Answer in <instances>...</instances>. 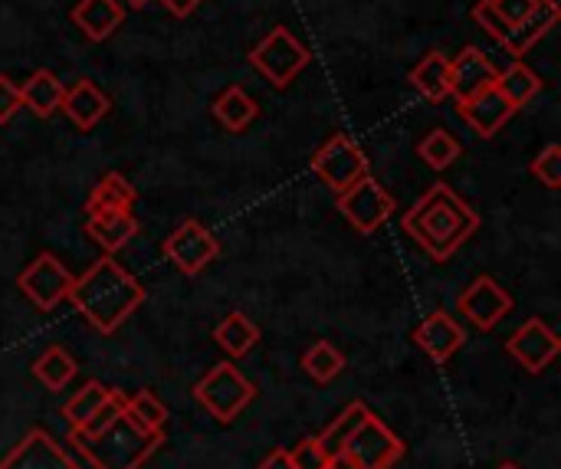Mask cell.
I'll return each mask as SVG.
<instances>
[{
	"label": "cell",
	"instance_id": "40",
	"mask_svg": "<svg viewBox=\"0 0 561 469\" xmlns=\"http://www.w3.org/2000/svg\"><path fill=\"white\" fill-rule=\"evenodd\" d=\"M125 3H128V7H135V10H141V7H148L151 0H125Z\"/></svg>",
	"mask_w": 561,
	"mask_h": 469
},
{
	"label": "cell",
	"instance_id": "39",
	"mask_svg": "<svg viewBox=\"0 0 561 469\" xmlns=\"http://www.w3.org/2000/svg\"><path fill=\"white\" fill-rule=\"evenodd\" d=\"M332 469H358L352 460H345V457H339L335 464H332Z\"/></svg>",
	"mask_w": 561,
	"mask_h": 469
},
{
	"label": "cell",
	"instance_id": "4",
	"mask_svg": "<svg viewBox=\"0 0 561 469\" xmlns=\"http://www.w3.org/2000/svg\"><path fill=\"white\" fill-rule=\"evenodd\" d=\"M194 398L207 408V414L220 424H233L256 398V385L247 381L230 362L214 365L197 385H194Z\"/></svg>",
	"mask_w": 561,
	"mask_h": 469
},
{
	"label": "cell",
	"instance_id": "37",
	"mask_svg": "<svg viewBox=\"0 0 561 469\" xmlns=\"http://www.w3.org/2000/svg\"><path fill=\"white\" fill-rule=\"evenodd\" d=\"M171 16H178V20H184V16H191L204 0H158Z\"/></svg>",
	"mask_w": 561,
	"mask_h": 469
},
{
	"label": "cell",
	"instance_id": "33",
	"mask_svg": "<svg viewBox=\"0 0 561 469\" xmlns=\"http://www.w3.org/2000/svg\"><path fill=\"white\" fill-rule=\"evenodd\" d=\"M486 3H490V10L510 26V36H513V30H516L523 20H529L546 0H486ZM510 36H506V43H510ZM506 43H503V46H506Z\"/></svg>",
	"mask_w": 561,
	"mask_h": 469
},
{
	"label": "cell",
	"instance_id": "24",
	"mask_svg": "<svg viewBox=\"0 0 561 469\" xmlns=\"http://www.w3.org/2000/svg\"><path fill=\"white\" fill-rule=\"evenodd\" d=\"M447 69H450V59H447L440 49H431V53L411 69V85H414L424 99L444 102V99L450 95V89H447Z\"/></svg>",
	"mask_w": 561,
	"mask_h": 469
},
{
	"label": "cell",
	"instance_id": "8",
	"mask_svg": "<svg viewBox=\"0 0 561 469\" xmlns=\"http://www.w3.org/2000/svg\"><path fill=\"white\" fill-rule=\"evenodd\" d=\"M342 457L352 460L358 469H391L404 457V441L375 414H368L365 424L352 434Z\"/></svg>",
	"mask_w": 561,
	"mask_h": 469
},
{
	"label": "cell",
	"instance_id": "3",
	"mask_svg": "<svg viewBox=\"0 0 561 469\" xmlns=\"http://www.w3.org/2000/svg\"><path fill=\"white\" fill-rule=\"evenodd\" d=\"M401 227L431 260L444 263L477 233L480 214L450 184H434L404 214Z\"/></svg>",
	"mask_w": 561,
	"mask_h": 469
},
{
	"label": "cell",
	"instance_id": "9",
	"mask_svg": "<svg viewBox=\"0 0 561 469\" xmlns=\"http://www.w3.org/2000/svg\"><path fill=\"white\" fill-rule=\"evenodd\" d=\"M72 279H76V276H72L53 253H39V256L16 276V286H20V293H23L39 312H49V309H56V306L69 296Z\"/></svg>",
	"mask_w": 561,
	"mask_h": 469
},
{
	"label": "cell",
	"instance_id": "28",
	"mask_svg": "<svg viewBox=\"0 0 561 469\" xmlns=\"http://www.w3.org/2000/svg\"><path fill=\"white\" fill-rule=\"evenodd\" d=\"M76 358L66 352V348H59V345H49L36 362H33V378L43 385V388H49V391H62L72 378H76Z\"/></svg>",
	"mask_w": 561,
	"mask_h": 469
},
{
	"label": "cell",
	"instance_id": "21",
	"mask_svg": "<svg viewBox=\"0 0 561 469\" xmlns=\"http://www.w3.org/2000/svg\"><path fill=\"white\" fill-rule=\"evenodd\" d=\"M210 112H214V118H217L227 131L240 135V131H247V128L256 122L260 105H256V99H253L247 89H240V85H227V89L214 99Z\"/></svg>",
	"mask_w": 561,
	"mask_h": 469
},
{
	"label": "cell",
	"instance_id": "15",
	"mask_svg": "<svg viewBox=\"0 0 561 469\" xmlns=\"http://www.w3.org/2000/svg\"><path fill=\"white\" fill-rule=\"evenodd\" d=\"M496 66L493 59L480 49V46H463L457 53V59H450V69H447V89L457 102L477 95L480 89L493 85L496 82Z\"/></svg>",
	"mask_w": 561,
	"mask_h": 469
},
{
	"label": "cell",
	"instance_id": "10",
	"mask_svg": "<svg viewBox=\"0 0 561 469\" xmlns=\"http://www.w3.org/2000/svg\"><path fill=\"white\" fill-rule=\"evenodd\" d=\"M164 256L187 276L204 273L217 256H220V240L201 224V220H184L168 240H164Z\"/></svg>",
	"mask_w": 561,
	"mask_h": 469
},
{
	"label": "cell",
	"instance_id": "38",
	"mask_svg": "<svg viewBox=\"0 0 561 469\" xmlns=\"http://www.w3.org/2000/svg\"><path fill=\"white\" fill-rule=\"evenodd\" d=\"M260 469H293L289 450H273V454L260 464Z\"/></svg>",
	"mask_w": 561,
	"mask_h": 469
},
{
	"label": "cell",
	"instance_id": "20",
	"mask_svg": "<svg viewBox=\"0 0 561 469\" xmlns=\"http://www.w3.org/2000/svg\"><path fill=\"white\" fill-rule=\"evenodd\" d=\"M62 92H66V85L59 82V76H56L53 69H36V72L20 85V102H23V108H30L36 118H49V115L59 112Z\"/></svg>",
	"mask_w": 561,
	"mask_h": 469
},
{
	"label": "cell",
	"instance_id": "41",
	"mask_svg": "<svg viewBox=\"0 0 561 469\" xmlns=\"http://www.w3.org/2000/svg\"><path fill=\"white\" fill-rule=\"evenodd\" d=\"M496 469H523V467H516V464H503V467H496Z\"/></svg>",
	"mask_w": 561,
	"mask_h": 469
},
{
	"label": "cell",
	"instance_id": "6",
	"mask_svg": "<svg viewBox=\"0 0 561 469\" xmlns=\"http://www.w3.org/2000/svg\"><path fill=\"white\" fill-rule=\"evenodd\" d=\"M339 210L358 233L368 237L394 217L398 201L391 197V191L378 178L365 174L362 181H355L352 187H345L339 194Z\"/></svg>",
	"mask_w": 561,
	"mask_h": 469
},
{
	"label": "cell",
	"instance_id": "31",
	"mask_svg": "<svg viewBox=\"0 0 561 469\" xmlns=\"http://www.w3.org/2000/svg\"><path fill=\"white\" fill-rule=\"evenodd\" d=\"M460 151H463L460 141H457L447 128L427 131V135L421 138V145H417V155H421V161H424L431 171H447L450 164H457Z\"/></svg>",
	"mask_w": 561,
	"mask_h": 469
},
{
	"label": "cell",
	"instance_id": "17",
	"mask_svg": "<svg viewBox=\"0 0 561 469\" xmlns=\"http://www.w3.org/2000/svg\"><path fill=\"white\" fill-rule=\"evenodd\" d=\"M59 108L66 112V118H69L79 131H89V128H95V125L108 115L112 102H108V95H105L95 82L76 79V82L62 92V105H59Z\"/></svg>",
	"mask_w": 561,
	"mask_h": 469
},
{
	"label": "cell",
	"instance_id": "2",
	"mask_svg": "<svg viewBox=\"0 0 561 469\" xmlns=\"http://www.w3.org/2000/svg\"><path fill=\"white\" fill-rule=\"evenodd\" d=\"M66 299L95 332L112 335L145 302V289L122 263H115L112 256H102L82 276L72 279Z\"/></svg>",
	"mask_w": 561,
	"mask_h": 469
},
{
	"label": "cell",
	"instance_id": "35",
	"mask_svg": "<svg viewBox=\"0 0 561 469\" xmlns=\"http://www.w3.org/2000/svg\"><path fill=\"white\" fill-rule=\"evenodd\" d=\"M289 460H293V469H329L332 464L325 460V454H322V447H319V441L316 437H306V441H299L293 450H289Z\"/></svg>",
	"mask_w": 561,
	"mask_h": 469
},
{
	"label": "cell",
	"instance_id": "5",
	"mask_svg": "<svg viewBox=\"0 0 561 469\" xmlns=\"http://www.w3.org/2000/svg\"><path fill=\"white\" fill-rule=\"evenodd\" d=\"M312 53L306 43H299L286 26H273L253 49H250V66L273 85L286 89L306 66Z\"/></svg>",
	"mask_w": 561,
	"mask_h": 469
},
{
	"label": "cell",
	"instance_id": "11",
	"mask_svg": "<svg viewBox=\"0 0 561 469\" xmlns=\"http://www.w3.org/2000/svg\"><path fill=\"white\" fill-rule=\"evenodd\" d=\"M457 309H460V316H463L470 325H477L480 332H490V329H496V325L516 309V299H513L510 289H503L493 276H480V279H473V283L460 293Z\"/></svg>",
	"mask_w": 561,
	"mask_h": 469
},
{
	"label": "cell",
	"instance_id": "32",
	"mask_svg": "<svg viewBox=\"0 0 561 469\" xmlns=\"http://www.w3.org/2000/svg\"><path fill=\"white\" fill-rule=\"evenodd\" d=\"M125 411L145 427V431H154V434H164V424H168V408L161 404V398L154 391H135L131 398H125Z\"/></svg>",
	"mask_w": 561,
	"mask_h": 469
},
{
	"label": "cell",
	"instance_id": "14",
	"mask_svg": "<svg viewBox=\"0 0 561 469\" xmlns=\"http://www.w3.org/2000/svg\"><path fill=\"white\" fill-rule=\"evenodd\" d=\"M457 108H460L463 122H467L480 138H493V135L503 131V128L510 125V118L519 112L496 85H486V89H480L477 95L457 102Z\"/></svg>",
	"mask_w": 561,
	"mask_h": 469
},
{
	"label": "cell",
	"instance_id": "27",
	"mask_svg": "<svg viewBox=\"0 0 561 469\" xmlns=\"http://www.w3.org/2000/svg\"><path fill=\"white\" fill-rule=\"evenodd\" d=\"M131 204H135V187L122 174L108 171L92 187V194L85 201V214H99V210H131Z\"/></svg>",
	"mask_w": 561,
	"mask_h": 469
},
{
	"label": "cell",
	"instance_id": "12",
	"mask_svg": "<svg viewBox=\"0 0 561 469\" xmlns=\"http://www.w3.org/2000/svg\"><path fill=\"white\" fill-rule=\"evenodd\" d=\"M559 352H561L559 332H556L549 322H542V319H529V322H523V325L513 332V339L506 342V355H510V358H516L529 375L546 371V368L559 358Z\"/></svg>",
	"mask_w": 561,
	"mask_h": 469
},
{
	"label": "cell",
	"instance_id": "25",
	"mask_svg": "<svg viewBox=\"0 0 561 469\" xmlns=\"http://www.w3.org/2000/svg\"><path fill=\"white\" fill-rule=\"evenodd\" d=\"M214 342H217L227 355L243 358V355H250V352L256 348L260 329H256V322H250L243 312H230V316L214 329Z\"/></svg>",
	"mask_w": 561,
	"mask_h": 469
},
{
	"label": "cell",
	"instance_id": "23",
	"mask_svg": "<svg viewBox=\"0 0 561 469\" xmlns=\"http://www.w3.org/2000/svg\"><path fill=\"white\" fill-rule=\"evenodd\" d=\"M561 10H559V0H546L529 20H523L516 30H513V36H510V43H506V49L513 53V56H526L556 23H559Z\"/></svg>",
	"mask_w": 561,
	"mask_h": 469
},
{
	"label": "cell",
	"instance_id": "34",
	"mask_svg": "<svg viewBox=\"0 0 561 469\" xmlns=\"http://www.w3.org/2000/svg\"><path fill=\"white\" fill-rule=\"evenodd\" d=\"M529 171H533V178L539 181V184H546L549 191H559L561 187V145H546L542 148V155L529 164Z\"/></svg>",
	"mask_w": 561,
	"mask_h": 469
},
{
	"label": "cell",
	"instance_id": "13",
	"mask_svg": "<svg viewBox=\"0 0 561 469\" xmlns=\"http://www.w3.org/2000/svg\"><path fill=\"white\" fill-rule=\"evenodd\" d=\"M467 342V332L463 325L447 312V309H437L431 312L417 329H414V345L434 362V365H447Z\"/></svg>",
	"mask_w": 561,
	"mask_h": 469
},
{
	"label": "cell",
	"instance_id": "29",
	"mask_svg": "<svg viewBox=\"0 0 561 469\" xmlns=\"http://www.w3.org/2000/svg\"><path fill=\"white\" fill-rule=\"evenodd\" d=\"M112 394H115V391H108L105 385L89 381V385H82V388L66 401L62 417L69 421V427H72V431H76V427H85V424H89V421H95V414L112 401Z\"/></svg>",
	"mask_w": 561,
	"mask_h": 469
},
{
	"label": "cell",
	"instance_id": "22",
	"mask_svg": "<svg viewBox=\"0 0 561 469\" xmlns=\"http://www.w3.org/2000/svg\"><path fill=\"white\" fill-rule=\"evenodd\" d=\"M371 411H368V404L365 401H352L316 441H319V447H322V454H325V460L329 464H335L342 454H345V447H348V441H352V434L365 424V417H368Z\"/></svg>",
	"mask_w": 561,
	"mask_h": 469
},
{
	"label": "cell",
	"instance_id": "42",
	"mask_svg": "<svg viewBox=\"0 0 561 469\" xmlns=\"http://www.w3.org/2000/svg\"><path fill=\"white\" fill-rule=\"evenodd\" d=\"M329 469H332V467H329Z\"/></svg>",
	"mask_w": 561,
	"mask_h": 469
},
{
	"label": "cell",
	"instance_id": "26",
	"mask_svg": "<svg viewBox=\"0 0 561 469\" xmlns=\"http://www.w3.org/2000/svg\"><path fill=\"white\" fill-rule=\"evenodd\" d=\"M516 108L529 105L539 92H542V76L536 69H529L526 62H513L510 69L496 72V82H493Z\"/></svg>",
	"mask_w": 561,
	"mask_h": 469
},
{
	"label": "cell",
	"instance_id": "7",
	"mask_svg": "<svg viewBox=\"0 0 561 469\" xmlns=\"http://www.w3.org/2000/svg\"><path fill=\"white\" fill-rule=\"evenodd\" d=\"M312 171L322 184H329L335 194L352 187L368 174V158L365 151L342 131H335L316 155H312Z\"/></svg>",
	"mask_w": 561,
	"mask_h": 469
},
{
	"label": "cell",
	"instance_id": "1",
	"mask_svg": "<svg viewBox=\"0 0 561 469\" xmlns=\"http://www.w3.org/2000/svg\"><path fill=\"white\" fill-rule=\"evenodd\" d=\"M161 441L164 434L145 431L125 411V398L118 391L95 414V421L69 431V447H76V454L92 469H141Z\"/></svg>",
	"mask_w": 561,
	"mask_h": 469
},
{
	"label": "cell",
	"instance_id": "18",
	"mask_svg": "<svg viewBox=\"0 0 561 469\" xmlns=\"http://www.w3.org/2000/svg\"><path fill=\"white\" fill-rule=\"evenodd\" d=\"M72 23L79 26V33L92 43H105L125 20V7L122 0H79L72 7Z\"/></svg>",
	"mask_w": 561,
	"mask_h": 469
},
{
	"label": "cell",
	"instance_id": "36",
	"mask_svg": "<svg viewBox=\"0 0 561 469\" xmlns=\"http://www.w3.org/2000/svg\"><path fill=\"white\" fill-rule=\"evenodd\" d=\"M20 108H23V102H20V85H16L10 76L0 72V125L10 122Z\"/></svg>",
	"mask_w": 561,
	"mask_h": 469
},
{
	"label": "cell",
	"instance_id": "16",
	"mask_svg": "<svg viewBox=\"0 0 561 469\" xmlns=\"http://www.w3.org/2000/svg\"><path fill=\"white\" fill-rule=\"evenodd\" d=\"M0 469H82L46 431H30L3 460Z\"/></svg>",
	"mask_w": 561,
	"mask_h": 469
},
{
	"label": "cell",
	"instance_id": "30",
	"mask_svg": "<svg viewBox=\"0 0 561 469\" xmlns=\"http://www.w3.org/2000/svg\"><path fill=\"white\" fill-rule=\"evenodd\" d=\"M302 368H306V375H309L312 381L329 385V381H335V378L345 371V355H342L332 342L322 339V342H312V345L306 348Z\"/></svg>",
	"mask_w": 561,
	"mask_h": 469
},
{
	"label": "cell",
	"instance_id": "19",
	"mask_svg": "<svg viewBox=\"0 0 561 469\" xmlns=\"http://www.w3.org/2000/svg\"><path fill=\"white\" fill-rule=\"evenodd\" d=\"M85 233H89L105 253H118V250H125V247L135 240L138 220H135L131 210H99V214H89Z\"/></svg>",
	"mask_w": 561,
	"mask_h": 469
}]
</instances>
